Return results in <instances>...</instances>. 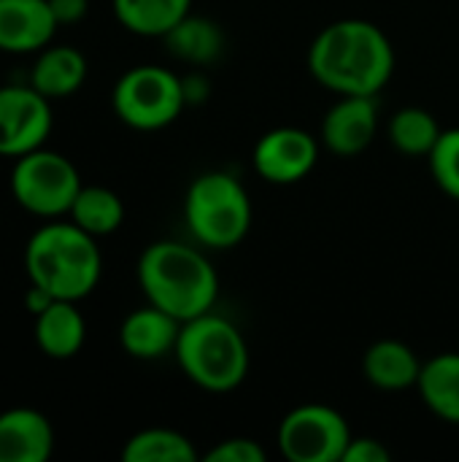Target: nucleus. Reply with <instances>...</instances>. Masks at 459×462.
<instances>
[{"label": "nucleus", "mask_w": 459, "mask_h": 462, "mask_svg": "<svg viewBox=\"0 0 459 462\" xmlns=\"http://www.w3.org/2000/svg\"><path fill=\"white\" fill-rule=\"evenodd\" d=\"M308 70L335 95L376 97L395 73V46L368 19H338L311 41Z\"/></svg>", "instance_id": "obj_1"}, {"label": "nucleus", "mask_w": 459, "mask_h": 462, "mask_svg": "<svg viewBox=\"0 0 459 462\" xmlns=\"http://www.w3.org/2000/svg\"><path fill=\"white\" fill-rule=\"evenodd\" d=\"M138 284L146 303L189 322L214 311L219 276L203 249L181 241H154L138 257Z\"/></svg>", "instance_id": "obj_2"}, {"label": "nucleus", "mask_w": 459, "mask_h": 462, "mask_svg": "<svg viewBox=\"0 0 459 462\" xmlns=\"http://www.w3.org/2000/svg\"><path fill=\"white\" fill-rule=\"evenodd\" d=\"M24 271L30 284L43 287L60 300H84L103 276L97 238L73 222H49L38 227L24 246Z\"/></svg>", "instance_id": "obj_3"}, {"label": "nucleus", "mask_w": 459, "mask_h": 462, "mask_svg": "<svg viewBox=\"0 0 459 462\" xmlns=\"http://www.w3.org/2000/svg\"><path fill=\"white\" fill-rule=\"evenodd\" d=\"M173 355L184 376L206 393H233L249 374L243 333L216 311L184 322Z\"/></svg>", "instance_id": "obj_4"}, {"label": "nucleus", "mask_w": 459, "mask_h": 462, "mask_svg": "<svg viewBox=\"0 0 459 462\" xmlns=\"http://www.w3.org/2000/svg\"><path fill=\"white\" fill-rule=\"evenodd\" d=\"M184 222L189 236L206 249H233L252 227V200L246 187L225 173H200L184 198Z\"/></svg>", "instance_id": "obj_5"}, {"label": "nucleus", "mask_w": 459, "mask_h": 462, "mask_svg": "<svg viewBox=\"0 0 459 462\" xmlns=\"http://www.w3.org/2000/svg\"><path fill=\"white\" fill-rule=\"evenodd\" d=\"M111 106L119 122L133 130H162L187 108L181 76L162 65H135L116 79Z\"/></svg>", "instance_id": "obj_6"}, {"label": "nucleus", "mask_w": 459, "mask_h": 462, "mask_svg": "<svg viewBox=\"0 0 459 462\" xmlns=\"http://www.w3.org/2000/svg\"><path fill=\"white\" fill-rule=\"evenodd\" d=\"M81 187L84 181L78 168L60 152L41 146L14 160L11 192L14 200L32 217H65Z\"/></svg>", "instance_id": "obj_7"}, {"label": "nucleus", "mask_w": 459, "mask_h": 462, "mask_svg": "<svg viewBox=\"0 0 459 462\" xmlns=\"http://www.w3.org/2000/svg\"><path fill=\"white\" fill-rule=\"evenodd\" d=\"M352 439L346 417L325 403L292 409L276 433L279 449L289 462H341Z\"/></svg>", "instance_id": "obj_8"}, {"label": "nucleus", "mask_w": 459, "mask_h": 462, "mask_svg": "<svg viewBox=\"0 0 459 462\" xmlns=\"http://www.w3.org/2000/svg\"><path fill=\"white\" fill-rule=\"evenodd\" d=\"M51 127V100L32 84L0 87V157L16 160L46 146Z\"/></svg>", "instance_id": "obj_9"}, {"label": "nucleus", "mask_w": 459, "mask_h": 462, "mask_svg": "<svg viewBox=\"0 0 459 462\" xmlns=\"http://www.w3.org/2000/svg\"><path fill=\"white\" fill-rule=\"evenodd\" d=\"M319 160V141L300 127L268 130L252 152V165L257 176L271 184H298L303 181Z\"/></svg>", "instance_id": "obj_10"}, {"label": "nucleus", "mask_w": 459, "mask_h": 462, "mask_svg": "<svg viewBox=\"0 0 459 462\" xmlns=\"http://www.w3.org/2000/svg\"><path fill=\"white\" fill-rule=\"evenodd\" d=\"M379 130V106L365 95H341L322 119L319 141L338 157L363 154Z\"/></svg>", "instance_id": "obj_11"}, {"label": "nucleus", "mask_w": 459, "mask_h": 462, "mask_svg": "<svg viewBox=\"0 0 459 462\" xmlns=\"http://www.w3.org/2000/svg\"><path fill=\"white\" fill-rule=\"evenodd\" d=\"M57 27L46 0H0V51H41L51 43Z\"/></svg>", "instance_id": "obj_12"}, {"label": "nucleus", "mask_w": 459, "mask_h": 462, "mask_svg": "<svg viewBox=\"0 0 459 462\" xmlns=\"http://www.w3.org/2000/svg\"><path fill=\"white\" fill-rule=\"evenodd\" d=\"M181 325L168 311L146 303L130 311L119 328V344L133 360H160L176 352Z\"/></svg>", "instance_id": "obj_13"}, {"label": "nucleus", "mask_w": 459, "mask_h": 462, "mask_svg": "<svg viewBox=\"0 0 459 462\" xmlns=\"http://www.w3.org/2000/svg\"><path fill=\"white\" fill-rule=\"evenodd\" d=\"M54 452L51 422L27 406L0 414V462H46Z\"/></svg>", "instance_id": "obj_14"}, {"label": "nucleus", "mask_w": 459, "mask_h": 462, "mask_svg": "<svg viewBox=\"0 0 459 462\" xmlns=\"http://www.w3.org/2000/svg\"><path fill=\"white\" fill-rule=\"evenodd\" d=\"M87 57L68 43H49L38 51L30 68V84L49 100L76 95L87 81Z\"/></svg>", "instance_id": "obj_15"}, {"label": "nucleus", "mask_w": 459, "mask_h": 462, "mask_svg": "<svg viewBox=\"0 0 459 462\" xmlns=\"http://www.w3.org/2000/svg\"><path fill=\"white\" fill-rule=\"evenodd\" d=\"M422 374V360L417 352L395 338H381L371 344L363 355V376L368 384L384 393H403L417 387Z\"/></svg>", "instance_id": "obj_16"}, {"label": "nucleus", "mask_w": 459, "mask_h": 462, "mask_svg": "<svg viewBox=\"0 0 459 462\" xmlns=\"http://www.w3.org/2000/svg\"><path fill=\"white\" fill-rule=\"evenodd\" d=\"M35 319V344L51 360H70L87 341V322L76 300H54Z\"/></svg>", "instance_id": "obj_17"}, {"label": "nucleus", "mask_w": 459, "mask_h": 462, "mask_svg": "<svg viewBox=\"0 0 459 462\" xmlns=\"http://www.w3.org/2000/svg\"><path fill=\"white\" fill-rule=\"evenodd\" d=\"M168 51L195 68L214 65L225 51V30L208 16H195L192 11L162 35Z\"/></svg>", "instance_id": "obj_18"}, {"label": "nucleus", "mask_w": 459, "mask_h": 462, "mask_svg": "<svg viewBox=\"0 0 459 462\" xmlns=\"http://www.w3.org/2000/svg\"><path fill=\"white\" fill-rule=\"evenodd\" d=\"M417 390L438 420L459 425V352H444L422 363Z\"/></svg>", "instance_id": "obj_19"}, {"label": "nucleus", "mask_w": 459, "mask_h": 462, "mask_svg": "<svg viewBox=\"0 0 459 462\" xmlns=\"http://www.w3.org/2000/svg\"><path fill=\"white\" fill-rule=\"evenodd\" d=\"M111 8L127 32L162 38L192 11V0H111Z\"/></svg>", "instance_id": "obj_20"}, {"label": "nucleus", "mask_w": 459, "mask_h": 462, "mask_svg": "<svg viewBox=\"0 0 459 462\" xmlns=\"http://www.w3.org/2000/svg\"><path fill=\"white\" fill-rule=\"evenodd\" d=\"M70 222L87 230L95 238L111 236L124 222V203L122 198L100 184H84L68 211Z\"/></svg>", "instance_id": "obj_21"}, {"label": "nucleus", "mask_w": 459, "mask_h": 462, "mask_svg": "<svg viewBox=\"0 0 459 462\" xmlns=\"http://www.w3.org/2000/svg\"><path fill=\"white\" fill-rule=\"evenodd\" d=\"M124 462H195V444L170 428H146L127 439L122 449Z\"/></svg>", "instance_id": "obj_22"}, {"label": "nucleus", "mask_w": 459, "mask_h": 462, "mask_svg": "<svg viewBox=\"0 0 459 462\" xmlns=\"http://www.w3.org/2000/svg\"><path fill=\"white\" fill-rule=\"evenodd\" d=\"M390 141L392 146L400 152V154H409V157H427L433 152V146L438 143L441 138V125L438 119L427 111V108H419V106H406L400 111L392 114L390 119Z\"/></svg>", "instance_id": "obj_23"}, {"label": "nucleus", "mask_w": 459, "mask_h": 462, "mask_svg": "<svg viewBox=\"0 0 459 462\" xmlns=\"http://www.w3.org/2000/svg\"><path fill=\"white\" fill-rule=\"evenodd\" d=\"M427 160H430V173L441 187V192L459 200V127L441 133Z\"/></svg>", "instance_id": "obj_24"}, {"label": "nucleus", "mask_w": 459, "mask_h": 462, "mask_svg": "<svg viewBox=\"0 0 459 462\" xmlns=\"http://www.w3.org/2000/svg\"><path fill=\"white\" fill-rule=\"evenodd\" d=\"M206 462H265L268 452L254 439H227L206 452Z\"/></svg>", "instance_id": "obj_25"}, {"label": "nucleus", "mask_w": 459, "mask_h": 462, "mask_svg": "<svg viewBox=\"0 0 459 462\" xmlns=\"http://www.w3.org/2000/svg\"><path fill=\"white\" fill-rule=\"evenodd\" d=\"M392 460V452L379 441V439H352L346 452H344V460L341 462H390Z\"/></svg>", "instance_id": "obj_26"}, {"label": "nucleus", "mask_w": 459, "mask_h": 462, "mask_svg": "<svg viewBox=\"0 0 459 462\" xmlns=\"http://www.w3.org/2000/svg\"><path fill=\"white\" fill-rule=\"evenodd\" d=\"M46 3H49V8H51L60 27L81 22L87 16V11H89V0H46Z\"/></svg>", "instance_id": "obj_27"}, {"label": "nucleus", "mask_w": 459, "mask_h": 462, "mask_svg": "<svg viewBox=\"0 0 459 462\" xmlns=\"http://www.w3.org/2000/svg\"><path fill=\"white\" fill-rule=\"evenodd\" d=\"M181 89H184L187 106H200L211 95V81L203 73H189V76H181Z\"/></svg>", "instance_id": "obj_28"}, {"label": "nucleus", "mask_w": 459, "mask_h": 462, "mask_svg": "<svg viewBox=\"0 0 459 462\" xmlns=\"http://www.w3.org/2000/svg\"><path fill=\"white\" fill-rule=\"evenodd\" d=\"M54 300H57V298H54L51 292H46L43 287H38V284H30V290H27V295H24V306H27V311H30L32 317H38L41 311H46Z\"/></svg>", "instance_id": "obj_29"}]
</instances>
